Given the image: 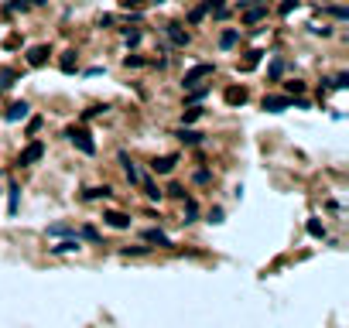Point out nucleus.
<instances>
[{
	"instance_id": "nucleus-29",
	"label": "nucleus",
	"mask_w": 349,
	"mask_h": 328,
	"mask_svg": "<svg viewBox=\"0 0 349 328\" xmlns=\"http://www.w3.org/2000/svg\"><path fill=\"white\" fill-rule=\"evenodd\" d=\"M24 7H28V0H10L7 3V10H24Z\"/></svg>"
},
{
	"instance_id": "nucleus-11",
	"label": "nucleus",
	"mask_w": 349,
	"mask_h": 328,
	"mask_svg": "<svg viewBox=\"0 0 349 328\" xmlns=\"http://www.w3.org/2000/svg\"><path fill=\"white\" fill-rule=\"evenodd\" d=\"M226 103H229V106L247 103V89H243V86H240V89H236V86H233V89H226Z\"/></svg>"
},
{
	"instance_id": "nucleus-24",
	"label": "nucleus",
	"mask_w": 349,
	"mask_h": 328,
	"mask_svg": "<svg viewBox=\"0 0 349 328\" xmlns=\"http://www.w3.org/2000/svg\"><path fill=\"white\" fill-rule=\"evenodd\" d=\"M332 86H336V89H346V86H349V75H346V72H339V75L332 79Z\"/></svg>"
},
{
	"instance_id": "nucleus-32",
	"label": "nucleus",
	"mask_w": 349,
	"mask_h": 328,
	"mask_svg": "<svg viewBox=\"0 0 349 328\" xmlns=\"http://www.w3.org/2000/svg\"><path fill=\"white\" fill-rule=\"evenodd\" d=\"M38 130H41V117H34V120L28 123V133H38Z\"/></svg>"
},
{
	"instance_id": "nucleus-13",
	"label": "nucleus",
	"mask_w": 349,
	"mask_h": 328,
	"mask_svg": "<svg viewBox=\"0 0 349 328\" xmlns=\"http://www.w3.org/2000/svg\"><path fill=\"white\" fill-rule=\"evenodd\" d=\"M75 250H79V239H75V236H72V239H62L59 246H52V253H75Z\"/></svg>"
},
{
	"instance_id": "nucleus-22",
	"label": "nucleus",
	"mask_w": 349,
	"mask_h": 328,
	"mask_svg": "<svg viewBox=\"0 0 349 328\" xmlns=\"http://www.w3.org/2000/svg\"><path fill=\"white\" fill-rule=\"evenodd\" d=\"M86 198H110V188H106V185H103V188H89Z\"/></svg>"
},
{
	"instance_id": "nucleus-27",
	"label": "nucleus",
	"mask_w": 349,
	"mask_h": 328,
	"mask_svg": "<svg viewBox=\"0 0 349 328\" xmlns=\"http://www.w3.org/2000/svg\"><path fill=\"white\" fill-rule=\"evenodd\" d=\"M144 192H147V198H161V192H158V185H151V181H144Z\"/></svg>"
},
{
	"instance_id": "nucleus-2",
	"label": "nucleus",
	"mask_w": 349,
	"mask_h": 328,
	"mask_svg": "<svg viewBox=\"0 0 349 328\" xmlns=\"http://www.w3.org/2000/svg\"><path fill=\"white\" fill-rule=\"evenodd\" d=\"M69 140L75 144V147H79V150H82V154H96V144H93L89 130H82V127L75 130V127H72V130H69Z\"/></svg>"
},
{
	"instance_id": "nucleus-16",
	"label": "nucleus",
	"mask_w": 349,
	"mask_h": 328,
	"mask_svg": "<svg viewBox=\"0 0 349 328\" xmlns=\"http://www.w3.org/2000/svg\"><path fill=\"white\" fill-rule=\"evenodd\" d=\"M305 229H308V236H315V239H322V236H325V226H322L318 219H308V226H305Z\"/></svg>"
},
{
	"instance_id": "nucleus-19",
	"label": "nucleus",
	"mask_w": 349,
	"mask_h": 328,
	"mask_svg": "<svg viewBox=\"0 0 349 328\" xmlns=\"http://www.w3.org/2000/svg\"><path fill=\"white\" fill-rule=\"evenodd\" d=\"M59 65H62V72H75V52H65Z\"/></svg>"
},
{
	"instance_id": "nucleus-14",
	"label": "nucleus",
	"mask_w": 349,
	"mask_h": 328,
	"mask_svg": "<svg viewBox=\"0 0 349 328\" xmlns=\"http://www.w3.org/2000/svg\"><path fill=\"white\" fill-rule=\"evenodd\" d=\"M120 164H124V171H127L130 181H140V171L134 168V161H127V154H120Z\"/></svg>"
},
{
	"instance_id": "nucleus-28",
	"label": "nucleus",
	"mask_w": 349,
	"mask_h": 328,
	"mask_svg": "<svg viewBox=\"0 0 349 328\" xmlns=\"http://www.w3.org/2000/svg\"><path fill=\"white\" fill-rule=\"evenodd\" d=\"M294 7H298V0H284V3H281V14H291Z\"/></svg>"
},
{
	"instance_id": "nucleus-8",
	"label": "nucleus",
	"mask_w": 349,
	"mask_h": 328,
	"mask_svg": "<svg viewBox=\"0 0 349 328\" xmlns=\"http://www.w3.org/2000/svg\"><path fill=\"white\" fill-rule=\"evenodd\" d=\"M28 110H31V106H28L24 99H21V103H10V110L3 113V120H7V123H17V120H24V117H28Z\"/></svg>"
},
{
	"instance_id": "nucleus-12",
	"label": "nucleus",
	"mask_w": 349,
	"mask_h": 328,
	"mask_svg": "<svg viewBox=\"0 0 349 328\" xmlns=\"http://www.w3.org/2000/svg\"><path fill=\"white\" fill-rule=\"evenodd\" d=\"M144 239H147V243H158V246H171V239H168L161 229H147V233H144Z\"/></svg>"
},
{
	"instance_id": "nucleus-9",
	"label": "nucleus",
	"mask_w": 349,
	"mask_h": 328,
	"mask_svg": "<svg viewBox=\"0 0 349 328\" xmlns=\"http://www.w3.org/2000/svg\"><path fill=\"white\" fill-rule=\"evenodd\" d=\"M103 219H106L113 229H130V215H124V212H106Z\"/></svg>"
},
{
	"instance_id": "nucleus-25",
	"label": "nucleus",
	"mask_w": 349,
	"mask_h": 328,
	"mask_svg": "<svg viewBox=\"0 0 349 328\" xmlns=\"http://www.w3.org/2000/svg\"><path fill=\"white\" fill-rule=\"evenodd\" d=\"M284 89H287V92H291V96H298V92H301V89H305V82H298V79H294V82H287V86H284Z\"/></svg>"
},
{
	"instance_id": "nucleus-30",
	"label": "nucleus",
	"mask_w": 349,
	"mask_h": 328,
	"mask_svg": "<svg viewBox=\"0 0 349 328\" xmlns=\"http://www.w3.org/2000/svg\"><path fill=\"white\" fill-rule=\"evenodd\" d=\"M267 72H271V79H278V75H281V72H284V62H274V65H271V68H267Z\"/></svg>"
},
{
	"instance_id": "nucleus-18",
	"label": "nucleus",
	"mask_w": 349,
	"mask_h": 328,
	"mask_svg": "<svg viewBox=\"0 0 349 328\" xmlns=\"http://www.w3.org/2000/svg\"><path fill=\"white\" fill-rule=\"evenodd\" d=\"M206 14H209V0H206V3H202V7H195V10H192V14H189V21H192V24H199V21H202V17H206Z\"/></svg>"
},
{
	"instance_id": "nucleus-34",
	"label": "nucleus",
	"mask_w": 349,
	"mask_h": 328,
	"mask_svg": "<svg viewBox=\"0 0 349 328\" xmlns=\"http://www.w3.org/2000/svg\"><path fill=\"white\" fill-rule=\"evenodd\" d=\"M82 236H86V239H99V233H96L93 226H86V229H82Z\"/></svg>"
},
{
	"instance_id": "nucleus-17",
	"label": "nucleus",
	"mask_w": 349,
	"mask_h": 328,
	"mask_svg": "<svg viewBox=\"0 0 349 328\" xmlns=\"http://www.w3.org/2000/svg\"><path fill=\"white\" fill-rule=\"evenodd\" d=\"M236 41H240V31H222V38H219V45H222V48H233Z\"/></svg>"
},
{
	"instance_id": "nucleus-10",
	"label": "nucleus",
	"mask_w": 349,
	"mask_h": 328,
	"mask_svg": "<svg viewBox=\"0 0 349 328\" xmlns=\"http://www.w3.org/2000/svg\"><path fill=\"white\" fill-rule=\"evenodd\" d=\"M260 17H267V7H264V3H257V7H250V10L243 14V21H247V24H257Z\"/></svg>"
},
{
	"instance_id": "nucleus-7",
	"label": "nucleus",
	"mask_w": 349,
	"mask_h": 328,
	"mask_svg": "<svg viewBox=\"0 0 349 328\" xmlns=\"http://www.w3.org/2000/svg\"><path fill=\"white\" fill-rule=\"evenodd\" d=\"M164 31H168V38H171L175 48H185L189 45V31H182V24H168Z\"/></svg>"
},
{
	"instance_id": "nucleus-26",
	"label": "nucleus",
	"mask_w": 349,
	"mask_h": 328,
	"mask_svg": "<svg viewBox=\"0 0 349 328\" xmlns=\"http://www.w3.org/2000/svg\"><path fill=\"white\" fill-rule=\"evenodd\" d=\"M199 117H202V110H199V106H192V110H189V113H185V123H195V120H199Z\"/></svg>"
},
{
	"instance_id": "nucleus-36",
	"label": "nucleus",
	"mask_w": 349,
	"mask_h": 328,
	"mask_svg": "<svg viewBox=\"0 0 349 328\" xmlns=\"http://www.w3.org/2000/svg\"><path fill=\"white\" fill-rule=\"evenodd\" d=\"M144 0H124V7H140Z\"/></svg>"
},
{
	"instance_id": "nucleus-15",
	"label": "nucleus",
	"mask_w": 349,
	"mask_h": 328,
	"mask_svg": "<svg viewBox=\"0 0 349 328\" xmlns=\"http://www.w3.org/2000/svg\"><path fill=\"white\" fill-rule=\"evenodd\" d=\"M175 137H178V140H182V144H199V140H202V133L189 130V127H185V130H178V133H175Z\"/></svg>"
},
{
	"instance_id": "nucleus-5",
	"label": "nucleus",
	"mask_w": 349,
	"mask_h": 328,
	"mask_svg": "<svg viewBox=\"0 0 349 328\" xmlns=\"http://www.w3.org/2000/svg\"><path fill=\"white\" fill-rule=\"evenodd\" d=\"M175 164H178V157H175V154H164V157H154L151 168H154V175H171Z\"/></svg>"
},
{
	"instance_id": "nucleus-33",
	"label": "nucleus",
	"mask_w": 349,
	"mask_h": 328,
	"mask_svg": "<svg viewBox=\"0 0 349 328\" xmlns=\"http://www.w3.org/2000/svg\"><path fill=\"white\" fill-rule=\"evenodd\" d=\"M168 195H175V198H185V188H182V185H171V188H168Z\"/></svg>"
},
{
	"instance_id": "nucleus-4",
	"label": "nucleus",
	"mask_w": 349,
	"mask_h": 328,
	"mask_svg": "<svg viewBox=\"0 0 349 328\" xmlns=\"http://www.w3.org/2000/svg\"><path fill=\"white\" fill-rule=\"evenodd\" d=\"M287 106H294L291 96H264V110L267 113H284Z\"/></svg>"
},
{
	"instance_id": "nucleus-20",
	"label": "nucleus",
	"mask_w": 349,
	"mask_h": 328,
	"mask_svg": "<svg viewBox=\"0 0 349 328\" xmlns=\"http://www.w3.org/2000/svg\"><path fill=\"white\" fill-rule=\"evenodd\" d=\"M260 55H264V52H250V55H247V62H243V72H250V68H257V62H260Z\"/></svg>"
},
{
	"instance_id": "nucleus-21",
	"label": "nucleus",
	"mask_w": 349,
	"mask_h": 328,
	"mask_svg": "<svg viewBox=\"0 0 349 328\" xmlns=\"http://www.w3.org/2000/svg\"><path fill=\"white\" fill-rule=\"evenodd\" d=\"M195 212H199V209H195V202H192V198H185V222H195Z\"/></svg>"
},
{
	"instance_id": "nucleus-31",
	"label": "nucleus",
	"mask_w": 349,
	"mask_h": 328,
	"mask_svg": "<svg viewBox=\"0 0 349 328\" xmlns=\"http://www.w3.org/2000/svg\"><path fill=\"white\" fill-rule=\"evenodd\" d=\"M124 38H127V45H137V41H140V31H127Z\"/></svg>"
},
{
	"instance_id": "nucleus-23",
	"label": "nucleus",
	"mask_w": 349,
	"mask_h": 328,
	"mask_svg": "<svg viewBox=\"0 0 349 328\" xmlns=\"http://www.w3.org/2000/svg\"><path fill=\"white\" fill-rule=\"evenodd\" d=\"M14 86V72H0V89H10Z\"/></svg>"
},
{
	"instance_id": "nucleus-3",
	"label": "nucleus",
	"mask_w": 349,
	"mask_h": 328,
	"mask_svg": "<svg viewBox=\"0 0 349 328\" xmlns=\"http://www.w3.org/2000/svg\"><path fill=\"white\" fill-rule=\"evenodd\" d=\"M41 157H45V144L34 140V144H28V147L17 154V164H34V161H41Z\"/></svg>"
},
{
	"instance_id": "nucleus-1",
	"label": "nucleus",
	"mask_w": 349,
	"mask_h": 328,
	"mask_svg": "<svg viewBox=\"0 0 349 328\" xmlns=\"http://www.w3.org/2000/svg\"><path fill=\"white\" fill-rule=\"evenodd\" d=\"M209 75H216V65H212V62H199V65H192L185 75H182V86L192 89V86H199V82L209 79Z\"/></svg>"
},
{
	"instance_id": "nucleus-6",
	"label": "nucleus",
	"mask_w": 349,
	"mask_h": 328,
	"mask_svg": "<svg viewBox=\"0 0 349 328\" xmlns=\"http://www.w3.org/2000/svg\"><path fill=\"white\" fill-rule=\"evenodd\" d=\"M48 55H52V52H48V45H34V48L28 52V65L41 68V65H45V62H48Z\"/></svg>"
},
{
	"instance_id": "nucleus-37",
	"label": "nucleus",
	"mask_w": 349,
	"mask_h": 328,
	"mask_svg": "<svg viewBox=\"0 0 349 328\" xmlns=\"http://www.w3.org/2000/svg\"><path fill=\"white\" fill-rule=\"evenodd\" d=\"M28 3H48V0H28Z\"/></svg>"
},
{
	"instance_id": "nucleus-35",
	"label": "nucleus",
	"mask_w": 349,
	"mask_h": 328,
	"mask_svg": "<svg viewBox=\"0 0 349 328\" xmlns=\"http://www.w3.org/2000/svg\"><path fill=\"white\" fill-rule=\"evenodd\" d=\"M124 65H127V68H130V65L137 68V65H140V59H137V55H127V59H124Z\"/></svg>"
}]
</instances>
